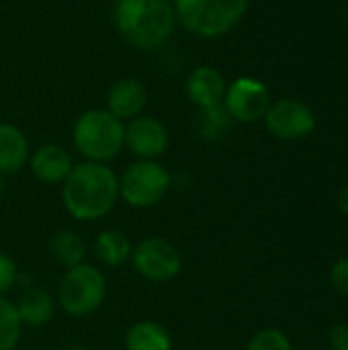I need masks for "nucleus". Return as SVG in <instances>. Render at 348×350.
Segmentation results:
<instances>
[{
  "mask_svg": "<svg viewBox=\"0 0 348 350\" xmlns=\"http://www.w3.org/2000/svg\"><path fill=\"white\" fill-rule=\"evenodd\" d=\"M267 129L279 139H304L316 129V113L297 98H279L271 103L265 115Z\"/></svg>",
  "mask_w": 348,
  "mask_h": 350,
  "instance_id": "1a4fd4ad",
  "label": "nucleus"
},
{
  "mask_svg": "<svg viewBox=\"0 0 348 350\" xmlns=\"http://www.w3.org/2000/svg\"><path fill=\"white\" fill-rule=\"evenodd\" d=\"M332 350H348V324H336L330 330Z\"/></svg>",
  "mask_w": 348,
  "mask_h": 350,
  "instance_id": "b1692460",
  "label": "nucleus"
},
{
  "mask_svg": "<svg viewBox=\"0 0 348 350\" xmlns=\"http://www.w3.org/2000/svg\"><path fill=\"white\" fill-rule=\"evenodd\" d=\"M49 250H51L53 258L62 267H66V269L78 267L86 258V242L74 230H59V232H55L51 236V240H49Z\"/></svg>",
  "mask_w": 348,
  "mask_h": 350,
  "instance_id": "a211bd4d",
  "label": "nucleus"
},
{
  "mask_svg": "<svg viewBox=\"0 0 348 350\" xmlns=\"http://www.w3.org/2000/svg\"><path fill=\"white\" fill-rule=\"evenodd\" d=\"M226 88H228L226 78L222 76V72H217L211 66L195 68L189 74L187 82H185L187 96L199 109H209V107H215V105L224 103Z\"/></svg>",
  "mask_w": 348,
  "mask_h": 350,
  "instance_id": "9b49d317",
  "label": "nucleus"
},
{
  "mask_svg": "<svg viewBox=\"0 0 348 350\" xmlns=\"http://www.w3.org/2000/svg\"><path fill=\"white\" fill-rule=\"evenodd\" d=\"M166 125L148 115H137L125 125V146L137 156V160H158L168 150Z\"/></svg>",
  "mask_w": 348,
  "mask_h": 350,
  "instance_id": "9d476101",
  "label": "nucleus"
},
{
  "mask_svg": "<svg viewBox=\"0 0 348 350\" xmlns=\"http://www.w3.org/2000/svg\"><path fill=\"white\" fill-rule=\"evenodd\" d=\"M176 21L193 35L217 39L228 35L246 14L248 0H174Z\"/></svg>",
  "mask_w": 348,
  "mask_h": 350,
  "instance_id": "20e7f679",
  "label": "nucleus"
},
{
  "mask_svg": "<svg viewBox=\"0 0 348 350\" xmlns=\"http://www.w3.org/2000/svg\"><path fill=\"white\" fill-rule=\"evenodd\" d=\"M131 262L135 273L150 283H168L183 271L180 250L160 236L142 240L131 252Z\"/></svg>",
  "mask_w": 348,
  "mask_h": 350,
  "instance_id": "0eeeda50",
  "label": "nucleus"
},
{
  "mask_svg": "<svg viewBox=\"0 0 348 350\" xmlns=\"http://www.w3.org/2000/svg\"><path fill=\"white\" fill-rule=\"evenodd\" d=\"M271 92L265 82L252 76H240L236 78L228 88L224 96V107L232 121L238 123H254L258 119H265L269 107H271Z\"/></svg>",
  "mask_w": 348,
  "mask_h": 350,
  "instance_id": "6e6552de",
  "label": "nucleus"
},
{
  "mask_svg": "<svg viewBox=\"0 0 348 350\" xmlns=\"http://www.w3.org/2000/svg\"><path fill=\"white\" fill-rule=\"evenodd\" d=\"M146 103H148V90L139 80L133 78L117 80L107 94V111L121 121L142 115Z\"/></svg>",
  "mask_w": 348,
  "mask_h": 350,
  "instance_id": "ddd939ff",
  "label": "nucleus"
},
{
  "mask_svg": "<svg viewBox=\"0 0 348 350\" xmlns=\"http://www.w3.org/2000/svg\"><path fill=\"white\" fill-rule=\"evenodd\" d=\"M125 350H172V336L164 324L142 320L127 330Z\"/></svg>",
  "mask_w": 348,
  "mask_h": 350,
  "instance_id": "f3484780",
  "label": "nucleus"
},
{
  "mask_svg": "<svg viewBox=\"0 0 348 350\" xmlns=\"http://www.w3.org/2000/svg\"><path fill=\"white\" fill-rule=\"evenodd\" d=\"M29 158L31 152L25 133L16 125L0 121V174L8 176L18 172Z\"/></svg>",
  "mask_w": 348,
  "mask_h": 350,
  "instance_id": "4468645a",
  "label": "nucleus"
},
{
  "mask_svg": "<svg viewBox=\"0 0 348 350\" xmlns=\"http://www.w3.org/2000/svg\"><path fill=\"white\" fill-rule=\"evenodd\" d=\"M23 324L16 306L0 297V350H14L21 342Z\"/></svg>",
  "mask_w": 348,
  "mask_h": 350,
  "instance_id": "6ab92c4d",
  "label": "nucleus"
},
{
  "mask_svg": "<svg viewBox=\"0 0 348 350\" xmlns=\"http://www.w3.org/2000/svg\"><path fill=\"white\" fill-rule=\"evenodd\" d=\"M201 111H203V115H201V135L205 139H217L230 129L232 117L228 115L224 103H219L215 107H209V109H201Z\"/></svg>",
  "mask_w": 348,
  "mask_h": 350,
  "instance_id": "aec40b11",
  "label": "nucleus"
},
{
  "mask_svg": "<svg viewBox=\"0 0 348 350\" xmlns=\"http://www.w3.org/2000/svg\"><path fill=\"white\" fill-rule=\"evenodd\" d=\"M172 176L158 160H137L129 164L119 178V197L135 207L148 209L158 205L170 191Z\"/></svg>",
  "mask_w": 348,
  "mask_h": 350,
  "instance_id": "423d86ee",
  "label": "nucleus"
},
{
  "mask_svg": "<svg viewBox=\"0 0 348 350\" xmlns=\"http://www.w3.org/2000/svg\"><path fill=\"white\" fill-rule=\"evenodd\" d=\"M109 2H113V4H119L121 0H109Z\"/></svg>",
  "mask_w": 348,
  "mask_h": 350,
  "instance_id": "cd10ccee",
  "label": "nucleus"
},
{
  "mask_svg": "<svg viewBox=\"0 0 348 350\" xmlns=\"http://www.w3.org/2000/svg\"><path fill=\"white\" fill-rule=\"evenodd\" d=\"M55 304L57 301L47 291L37 289V287L27 289L16 304L21 324L31 326V328H39V326L49 324L55 316Z\"/></svg>",
  "mask_w": 348,
  "mask_h": 350,
  "instance_id": "2eb2a0df",
  "label": "nucleus"
},
{
  "mask_svg": "<svg viewBox=\"0 0 348 350\" xmlns=\"http://www.w3.org/2000/svg\"><path fill=\"white\" fill-rule=\"evenodd\" d=\"M107 297V279L94 265H78L66 269L59 287L57 304L72 318H86L94 314Z\"/></svg>",
  "mask_w": 348,
  "mask_h": 350,
  "instance_id": "39448f33",
  "label": "nucleus"
},
{
  "mask_svg": "<svg viewBox=\"0 0 348 350\" xmlns=\"http://www.w3.org/2000/svg\"><path fill=\"white\" fill-rule=\"evenodd\" d=\"M92 252L96 256V260L109 269H117L123 267L127 260H131V252L133 246L129 242V238L123 232L117 230H103L92 244Z\"/></svg>",
  "mask_w": 348,
  "mask_h": 350,
  "instance_id": "dca6fc26",
  "label": "nucleus"
},
{
  "mask_svg": "<svg viewBox=\"0 0 348 350\" xmlns=\"http://www.w3.org/2000/svg\"><path fill=\"white\" fill-rule=\"evenodd\" d=\"M29 166L41 183L64 185V180L74 168V162L66 148L57 144H45L37 148L35 154L29 158Z\"/></svg>",
  "mask_w": 348,
  "mask_h": 350,
  "instance_id": "f8f14e48",
  "label": "nucleus"
},
{
  "mask_svg": "<svg viewBox=\"0 0 348 350\" xmlns=\"http://www.w3.org/2000/svg\"><path fill=\"white\" fill-rule=\"evenodd\" d=\"M72 142L86 162L107 164L125 146V123L107 109H90L76 119Z\"/></svg>",
  "mask_w": 348,
  "mask_h": 350,
  "instance_id": "7ed1b4c3",
  "label": "nucleus"
},
{
  "mask_svg": "<svg viewBox=\"0 0 348 350\" xmlns=\"http://www.w3.org/2000/svg\"><path fill=\"white\" fill-rule=\"evenodd\" d=\"M330 283L338 295L348 297V256L334 262V267L330 271Z\"/></svg>",
  "mask_w": 348,
  "mask_h": 350,
  "instance_id": "5701e85b",
  "label": "nucleus"
},
{
  "mask_svg": "<svg viewBox=\"0 0 348 350\" xmlns=\"http://www.w3.org/2000/svg\"><path fill=\"white\" fill-rule=\"evenodd\" d=\"M115 27L135 49L154 51L172 37L176 12L170 0H121L115 4Z\"/></svg>",
  "mask_w": 348,
  "mask_h": 350,
  "instance_id": "f03ea898",
  "label": "nucleus"
},
{
  "mask_svg": "<svg viewBox=\"0 0 348 350\" xmlns=\"http://www.w3.org/2000/svg\"><path fill=\"white\" fill-rule=\"evenodd\" d=\"M4 193V176L0 174V195Z\"/></svg>",
  "mask_w": 348,
  "mask_h": 350,
  "instance_id": "a878e982",
  "label": "nucleus"
},
{
  "mask_svg": "<svg viewBox=\"0 0 348 350\" xmlns=\"http://www.w3.org/2000/svg\"><path fill=\"white\" fill-rule=\"evenodd\" d=\"M62 350H88V349H84V347H68V349H62Z\"/></svg>",
  "mask_w": 348,
  "mask_h": 350,
  "instance_id": "bb28decb",
  "label": "nucleus"
},
{
  "mask_svg": "<svg viewBox=\"0 0 348 350\" xmlns=\"http://www.w3.org/2000/svg\"><path fill=\"white\" fill-rule=\"evenodd\" d=\"M66 211L78 221H96L109 215L119 201V178L101 162L74 164L62 185Z\"/></svg>",
  "mask_w": 348,
  "mask_h": 350,
  "instance_id": "f257e3e1",
  "label": "nucleus"
},
{
  "mask_svg": "<svg viewBox=\"0 0 348 350\" xmlns=\"http://www.w3.org/2000/svg\"><path fill=\"white\" fill-rule=\"evenodd\" d=\"M338 207L345 215H348V185L343 187V191L338 193Z\"/></svg>",
  "mask_w": 348,
  "mask_h": 350,
  "instance_id": "393cba45",
  "label": "nucleus"
},
{
  "mask_svg": "<svg viewBox=\"0 0 348 350\" xmlns=\"http://www.w3.org/2000/svg\"><path fill=\"white\" fill-rule=\"evenodd\" d=\"M16 279H18V269L14 260L8 254L0 252V297H4L16 285Z\"/></svg>",
  "mask_w": 348,
  "mask_h": 350,
  "instance_id": "4be33fe9",
  "label": "nucleus"
},
{
  "mask_svg": "<svg viewBox=\"0 0 348 350\" xmlns=\"http://www.w3.org/2000/svg\"><path fill=\"white\" fill-rule=\"evenodd\" d=\"M246 350H293V345L283 330L263 328L248 340Z\"/></svg>",
  "mask_w": 348,
  "mask_h": 350,
  "instance_id": "412c9836",
  "label": "nucleus"
}]
</instances>
